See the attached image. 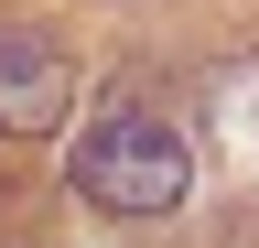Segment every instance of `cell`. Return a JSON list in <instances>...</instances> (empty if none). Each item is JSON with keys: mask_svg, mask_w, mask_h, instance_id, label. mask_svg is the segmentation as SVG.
I'll list each match as a JSON object with an SVG mask.
<instances>
[{"mask_svg": "<svg viewBox=\"0 0 259 248\" xmlns=\"http://www.w3.org/2000/svg\"><path fill=\"white\" fill-rule=\"evenodd\" d=\"M65 108H76V65H65V43L0 22V130L32 140V130H54Z\"/></svg>", "mask_w": 259, "mask_h": 248, "instance_id": "2", "label": "cell"}, {"mask_svg": "<svg viewBox=\"0 0 259 248\" xmlns=\"http://www.w3.org/2000/svg\"><path fill=\"white\" fill-rule=\"evenodd\" d=\"M205 97H216V119H227V140H238V151H259V65H248V54H238V65H216V86H205Z\"/></svg>", "mask_w": 259, "mask_h": 248, "instance_id": "3", "label": "cell"}, {"mask_svg": "<svg viewBox=\"0 0 259 248\" xmlns=\"http://www.w3.org/2000/svg\"><path fill=\"white\" fill-rule=\"evenodd\" d=\"M76 194L108 205V216H173V205L194 194V151H184V130H173L151 97L119 86V97L76 130Z\"/></svg>", "mask_w": 259, "mask_h": 248, "instance_id": "1", "label": "cell"}]
</instances>
